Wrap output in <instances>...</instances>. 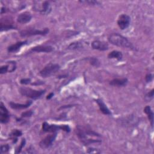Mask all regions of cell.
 <instances>
[{
    "label": "cell",
    "mask_w": 154,
    "mask_h": 154,
    "mask_svg": "<svg viewBox=\"0 0 154 154\" xmlns=\"http://www.w3.org/2000/svg\"><path fill=\"white\" fill-rule=\"evenodd\" d=\"M37 11H40L42 14H49L51 10L50 4L48 1H43L42 3V5L40 8L36 9Z\"/></svg>",
    "instance_id": "e0dca14e"
},
{
    "label": "cell",
    "mask_w": 154,
    "mask_h": 154,
    "mask_svg": "<svg viewBox=\"0 0 154 154\" xmlns=\"http://www.w3.org/2000/svg\"><path fill=\"white\" fill-rule=\"evenodd\" d=\"M25 143H26L25 139V138H23L22 140V141H21V143H20V146L16 149V151H15V153H20V152H21L22 148L24 147V146H25Z\"/></svg>",
    "instance_id": "484cf974"
},
{
    "label": "cell",
    "mask_w": 154,
    "mask_h": 154,
    "mask_svg": "<svg viewBox=\"0 0 154 154\" xmlns=\"http://www.w3.org/2000/svg\"><path fill=\"white\" fill-rule=\"evenodd\" d=\"M22 135V131L19 129H13L10 134V136L13 139V143H16V141H17V137L21 136Z\"/></svg>",
    "instance_id": "44dd1931"
},
{
    "label": "cell",
    "mask_w": 154,
    "mask_h": 154,
    "mask_svg": "<svg viewBox=\"0 0 154 154\" xmlns=\"http://www.w3.org/2000/svg\"><path fill=\"white\" fill-rule=\"evenodd\" d=\"M42 129L46 132H56L57 131L63 130L67 132H69L70 130V128L67 125L58 126L56 125L49 124L47 122H43L42 124Z\"/></svg>",
    "instance_id": "5b68a950"
},
{
    "label": "cell",
    "mask_w": 154,
    "mask_h": 154,
    "mask_svg": "<svg viewBox=\"0 0 154 154\" xmlns=\"http://www.w3.org/2000/svg\"><path fill=\"white\" fill-rule=\"evenodd\" d=\"M82 3H87L90 5H96V4H99V2L97 1H79Z\"/></svg>",
    "instance_id": "f546056e"
},
{
    "label": "cell",
    "mask_w": 154,
    "mask_h": 154,
    "mask_svg": "<svg viewBox=\"0 0 154 154\" xmlns=\"http://www.w3.org/2000/svg\"><path fill=\"white\" fill-rule=\"evenodd\" d=\"M49 28H44L43 29H36L34 28H28L26 29H23L20 31V35L21 37H29L32 35H45L49 32Z\"/></svg>",
    "instance_id": "8992f818"
},
{
    "label": "cell",
    "mask_w": 154,
    "mask_h": 154,
    "mask_svg": "<svg viewBox=\"0 0 154 154\" xmlns=\"http://www.w3.org/2000/svg\"><path fill=\"white\" fill-rule=\"evenodd\" d=\"M76 135L85 145L101 143L100 135L88 127L77 126L75 130Z\"/></svg>",
    "instance_id": "6da1fadb"
},
{
    "label": "cell",
    "mask_w": 154,
    "mask_h": 154,
    "mask_svg": "<svg viewBox=\"0 0 154 154\" xmlns=\"http://www.w3.org/2000/svg\"><path fill=\"white\" fill-rule=\"evenodd\" d=\"M96 102L97 103L99 108L100 110V111L105 115H111V112L108 109V108L106 106V105L105 104V103L100 99H97L95 100Z\"/></svg>",
    "instance_id": "2e32d148"
},
{
    "label": "cell",
    "mask_w": 154,
    "mask_h": 154,
    "mask_svg": "<svg viewBox=\"0 0 154 154\" xmlns=\"http://www.w3.org/2000/svg\"><path fill=\"white\" fill-rule=\"evenodd\" d=\"M53 49V48L49 45H39L31 48V51L37 52H51Z\"/></svg>",
    "instance_id": "5bb4252c"
},
{
    "label": "cell",
    "mask_w": 154,
    "mask_h": 154,
    "mask_svg": "<svg viewBox=\"0 0 154 154\" xmlns=\"http://www.w3.org/2000/svg\"><path fill=\"white\" fill-rule=\"evenodd\" d=\"M108 40L110 43L119 47L129 49L134 48L132 43L127 38L118 33H112L110 34L108 37Z\"/></svg>",
    "instance_id": "7a4b0ae2"
},
{
    "label": "cell",
    "mask_w": 154,
    "mask_h": 154,
    "mask_svg": "<svg viewBox=\"0 0 154 154\" xmlns=\"http://www.w3.org/2000/svg\"><path fill=\"white\" fill-rule=\"evenodd\" d=\"M31 82V79L30 78H23L20 79V83L23 85H26Z\"/></svg>",
    "instance_id": "83f0119b"
},
{
    "label": "cell",
    "mask_w": 154,
    "mask_h": 154,
    "mask_svg": "<svg viewBox=\"0 0 154 154\" xmlns=\"http://www.w3.org/2000/svg\"><path fill=\"white\" fill-rule=\"evenodd\" d=\"M19 92L22 96L32 99H37L40 98L45 93V90H37L32 89L31 88L22 87L20 88Z\"/></svg>",
    "instance_id": "3957f363"
},
{
    "label": "cell",
    "mask_w": 154,
    "mask_h": 154,
    "mask_svg": "<svg viewBox=\"0 0 154 154\" xmlns=\"http://www.w3.org/2000/svg\"><path fill=\"white\" fill-rule=\"evenodd\" d=\"M33 114V112L32 111H25L22 113L21 114V117L22 118H25V117H31Z\"/></svg>",
    "instance_id": "4316f807"
},
{
    "label": "cell",
    "mask_w": 154,
    "mask_h": 154,
    "mask_svg": "<svg viewBox=\"0 0 154 154\" xmlns=\"http://www.w3.org/2000/svg\"><path fill=\"white\" fill-rule=\"evenodd\" d=\"M130 22L131 17L126 14H122L120 15L117 22L119 27L122 30L126 29L129 26Z\"/></svg>",
    "instance_id": "ba28073f"
},
{
    "label": "cell",
    "mask_w": 154,
    "mask_h": 154,
    "mask_svg": "<svg viewBox=\"0 0 154 154\" xmlns=\"http://www.w3.org/2000/svg\"><path fill=\"white\" fill-rule=\"evenodd\" d=\"M108 58L111 59H116L119 61L121 60L123 58V54L121 52L118 51H112L108 55Z\"/></svg>",
    "instance_id": "ffe728a7"
},
{
    "label": "cell",
    "mask_w": 154,
    "mask_h": 154,
    "mask_svg": "<svg viewBox=\"0 0 154 154\" xmlns=\"http://www.w3.org/2000/svg\"><path fill=\"white\" fill-rule=\"evenodd\" d=\"M16 27L10 22H1V31H7L9 29H15Z\"/></svg>",
    "instance_id": "7402d4cb"
},
{
    "label": "cell",
    "mask_w": 154,
    "mask_h": 154,
    "mask_svg": "<svg viewBox=\"0 0 154 154\" xmlns=\"http://www.w3.org/2000/svg\"><path fill=\"white\" fill-rule=\"evenodd\" d=\"M153 93H154V90L152 89L150 91H149L147 94V97H149V98H152L153 96Z\"/></svg>",
    "instance_id": "1f68e13d"
},
{
    "label": "cell",
    "mask_w": 154,
    "mask_h": 154,
    "mask_svg": "<svg viewBox=\"0 0 154 154\" xmlns=\"http://www.w3.org/2000/svg\"><path fill=\"white\" fill-rule=\"evenodd\" d=\"M32 103V102L30 100L27 101L25 103H15L13 102H9L10 106L14 109H26L28 108Z\"/></svg>",
    "instance_id": "4fadbf2b"
},
{
    "label": "cell",
    "mask_w": 154,
    "mask_h": 154,
    "mask_svg": "<svg viewBox=\"0 0 154 154\" xmlns=\"http://www.w3.org/2000/svg\"><path fill=\"white\" fill-rule=\"evenodd\" d=\"M54 96V93H51L49 95H48L47 96V97H46V99H51L52 97V96Z\"/></svg>",
    "instance_id": "d6a6232c"
},
{
    "label": "cell",
    "mask_w": 154,
    "mask_h": 154,
    "mask_svg": "<svg viewBox=\"0 0 154 154\" xmlns=\"http://www.w3.org/2000/svg\"><path fill=\"white\" fill-rule=\"evenodd\" d=\"M10 119V114L8 109L1 102L0 105V121L2 123H7Z\"/></svg>",
    "instance_id": "9c48e42d"
},
{
    "label": "cell",
    "mask_w": 154,
    "mask_h": 154,
    "mask_svg": "<svg viewBox=\"0 0 154 154\" xmlns=\"http://www.w3.org/2000/svg\"><path fill=\"white\" fill-rule=\"evenodd\" d=\"M128 81L127 78H122V79H113L109 82V84L112 86H118V87H122L125 86L127 84Z\"/></svg>",
    "instance_id": "ac0fdd59"
},
{
    "label": "cell",
    "mask_w": 154,
    "mask_h": 154,
    "mask_svg": "<svg viewBox=\"0 0 154 154\" xmlns=\"http://www.w3.org/2000/svg\"><path fill=\"white\" fill-rule=\"evenodd\" d=\"M144 112H145L148 117L149 120L150 122L151 126L153 127V112L149 105H147L144 108Z\"/></svg>",
    "instance_id": "d6986e66"
},
{
    "label": "cell",
    "mask_w": 154,
    "mask_h": 154,
    "mask_svg": "<svg viewBox=\"0 0 154 154\" xmlns=\"http://www.w3.org/2000/svg\"><path fill=\"white\" fill-rule=\"evenodd\" d=\"M91 47L93 49H96L101 51H104L108 49V45L106 42L97 40L92 42Z\"/></svg>",
    "instance_id": "30bf717a"
},
{
    "label": "cell",
    "mask_w": 154,
    "mask_h": 154,
    "mask_svg": "<svg viewBox=\"0 0 154 154\" xmlns=\"http://www.w3.org/2000/svg\"><path fill=\"white\" fill-rule=\"evenodd\" d=\"M32 19V16L30 13L28 11H25L20 13L17 17V21L20 23H26L31 21Z\"/></svg>",
    "instance_id": "7c38bea8"
},
{
    "label": "cell",
    "mask_w": 154,
    "mask_h": 154,
    "mask_svg": "<svg viewBox=\"0 0 154 154\" xmlns=\"http://www.w3.org/2000/svg\"><path fill=\"white\" fill-rule=\"evenodd\" d=\"M60 69L59 64L56 63H49L45 66L40 72L39 74L43 78H47L56 73Z\"/></svg>",
    "instance_id": "277c9868"
},
{
    "label": "cell",
    "mask_w": 154,
    "mask_h": 154,
    "mask_svg": "<svg viewBox=\"0 0 154 154\" xmlns=\"http://www.w3.org/2000/svg\"><path fill=\"white\" fill-rule=\"evenodd\" d=\"M27 43V41H22V42H18L14 44H13L8 47L7 51L8 52H17L20 49V48L23 46V45H26Z\"/></svg>",
    "instance_id": "9a60e30c"
},
{
    "label": "cell",
    "mask_w": 154,
    "mask_h": 154,
    "mask_svg": "<svg viewBox=\"0 0 154 154\" xmlns=\"http://www.w3.org/2000/svg\"><path fill=\"white\" fill-rule=\"evenodd\" d=\"M87 153H100V152L97 149H93V148H89L87 152Z\"/></svg>",
    "instance_id": "4dcf8cb0"
},
{
    "label": "cell",
    "mask_w": 154,
    "mask_h": 154,
    "mask_svg": "<svg viewBox=\"0 0 154 154\" xmlns=\"http://www.w3.org/2000/svg\"><path fill=\"white\" fill-rule=\"evenodd\" d=\"M57 137V132H53L52 134L47 135L42 139L39 143V146L42 149H47L49 147Z\"/></svg>",
    "instance_id": "52a82bcc"
},
{
    "label": "cell",
    "mask_w": 154,
    "mask_h": 154,
    "mask_svg": "<svg viewBox=\"0 0 154 154\" xmlns=\"http://www.w3.org/2000/svg\"><path fill=\"white\" fill-rule=\"evenodd\" d=\"M10 149V146H8V144H4V145H1V148H0V153H7L8 152Z\"/></svg>",
    "instance_id": "d4e9b609"
},
{
    "label": "cell",
    "mask_w": 154,
    "mask_h": 154,
    "mask_svg": "<svg viewBox=\"0 0 154 154\" xmlns=\"http://www.w3.org/2000/svg\"><path fill=\"white\" fill-rule=\"evenodd\" d=\"M145 79L146 82H150L153 79V75L152 73H148L145 76Z\"/></svg>",
    "instance_id": "f1b7e54d"
},
{
    "label": "cell",
    "mask_w": 154,
    "mask_h": 154,
    "mask_svg": "<svg viewBox=\"0 0 154 154\" xmlns=\"http://www.w3.org/2000/svg\"><path fill=\"white\" fill-rule=\"evenodd\" d=\"M16 69V65L15 61L8 62L6 65H3L0 68L1 74H4L7 72H12L14 71Z\"/></svg>",
    "instance_id": "8fae6325"
},
{
    "label": "cell",
    "mask_w": 154,
    "mask_h": 154,
    "mask_svg": "<svg viewBox=\"0 0 154 154\" xmlns=\"http://www.w3.org/2000/svg\"><path fill=\"white\" fill-rule=\"evenodd\" d=\"M88 62L90 63V64L93 66L95 67H98L100 65V61H99V60L97 58L95 57H89L87 58Z\"/></svg>",
    "instance_id": "603a6c76"
},
{
    "label": "cell",
    "mask_w": 154,
    "mask_h": 154,
    "mask_svg": "<svg viewBox=\"0 0 154 154\" xmlns=\"http://www.w3.org/2000/svg\"><path fill=\"white\" fill-rule=\"evenodd\" d=\"M81 47H82V45L81 43H79L78 42H73V43H70L68 46V49L74 50V49H79Z\"/></svg>",
    "instance_id": "cb8c5ba5"
}]
</instances>
